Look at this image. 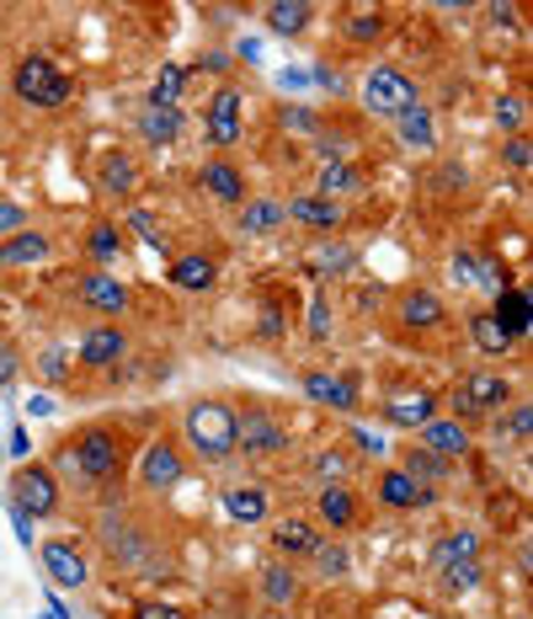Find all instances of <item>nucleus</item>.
Returning <instances> with one entry per match:
<instances>
[{
  "instance_id": "obj_48",
  "label": "nucleus",
  "mask_w": 533,
  "mask_h": 619,
  "mask_svg": "<svg viewBox=\"0 0 533 619\" xmlns=\"http://www.w3.org/2000/svg\"><path fill=\"white\" fill-rule=\"evenodd\" d=\"M529 422H533V411H529V406H512V417H506V428H512V433H518V438H529Z\"/></svg>"
},
{
  "instance_id": "obj_40",
  "label": "nucleus",
  "mask_w": 533,
  "mask_h": 619,
  "mask_svg": "<svg viewBox=\"0 0 533 619\" xmlns=\"http://www.w3.org/2000/svg\"><path fill=\"white\" fill-rule=\"evenodd\" d=\"M17 230H28V209H22V203H11V198H0V241H6V235H17Z\"/></svg>"
},
{
  "instance_id": "obj_38",
  "label": "nucleus",
  "mask_w": 533,
  "mask_h": 619,
  "mask_svg": "<svg viewBox=\"0 0 533 619\" xmlns=\"http://www.w3.org/2000/svg\"><path fill=\"white\" fill-rule=\"evenodd\" d=\"M438 571H443V588L448 592H470L474 583H480V560H448V566H438Z\"/></svg>"
},
{
  "instance_id": "obj_37",
  "label": "nucleus",
  "mask_w": 533,
  "mask_h": 619,
  "mask_svg": "<svg viewBox=\"0 0 533 619\" xmlns=\"http://www.w3.org/2000/svg\"><path fill=\"white\" fill-rule=\"evenodd\" d=\"M181 86H187V70H181V64H166L160 81H155V92H149V107H177Z\"/></svg>"
},
{
  "instance_id": "obj_8",
  "label": "nucleus",
  "mask_w": 533,
  "mask_h": 619,
  "mask_svg": "<svg viewBox=\"0 0 533 619\" xmlns=\"http://www.w3.org/2000/svg\"><path fill=\"white\" fill-rule=\"evenodd\" d=\"M181 475H187V460H181V449L171 438H155L145 449V460H139V481H145V492H171L181 486Z\"/></svg>"
},
{
  "instance_id": "obj_47",
  "label": "nucleus",
  "mask_w": 533,
  "mask_h": 619,
  "mask_svg": "<svg viewBox=\"0 0 533 619\" xmlns=\"http://www.w3.org/2000/svg\"><path fill=\"white\" fill-rule=\"evenodd\" d=\"M38 374H43V379H64V374H70V364H64V353H60V347L38 358Z\"/></svg>"
},
{
  "instance_id": "obj_14",
  "label": "nucleus",
  "mask_w": 533,
  "mask_h": 619,
  "mask_svg": "<svg viewBox=\"0 0 533 619\" xmlns=\"http://www.w3.org/2000/svg\"><path fill=\"white\" fill-rule=\"evenodd\" d=\"M421 449H432L438 460H464V454H470V428L432 417V422L421 428Z\"/></svg>"
},
{
  "instance_id": "obj_29",
  "label": "nucleus",
  "mask_w": 533,
  "mask_h": 619,
  "mask_svg": "<svg viewBox=\"0 0 533 619\" xmlns=\"http://www.w3.org/2000/svg\"><path fill=\"white\" fill-rule=\"evenodd\" d=\"M139 134H145L149 145H171L181 134V113L177 107H145L139 113Z\"/></svg>"
},
{
  "instance_id": "obj_41",
  "label": "nucleus",
  "mask_w": 533,
  "mask_h": 619,
  "mask_svg": "<svg viewBox=\"0 0 533 619\" xmlns=\"http://www.w3.org/2000/svg\"><path fill=\"white\" fill-rule=\"evenodd\" d=\"M17 374H22V347H17V342H0V390H6Z\"/></svg>"
},
{
  "instance_id": "obj_20",
  "label": "nucleus",
  "mask_w": 533,
  "mask_h": 619,
  "mask_svg": "<svg viewBox=\"0 0 533 619\" xmlns=\"http://www.w3.org/2000/svg\"><path fill=\"white\" fill-rule=\"evenodd\" d=\"M315 507H321V518H326L331 528H353L357 524V496L342 486V481H331L326 492L315 496Z\"/></svg>"
},
{
  "instance_id": "obj_10",
  "label": "nucleus",
  "mask_w": 533,
  "mask_h": 619,
  "mask_svg": "<svg viewBox=\"0 0 533 619\" xmlns=\"http://www.w3.org/2000/svg\"><path fill=\"white\" fill-rule=\"evenodd\" d=\"M43 571H49V583H60V588H81L91 577L86 556H81L70 539H49V545H43Z\"/></svg>"
},
{
  "instance_id": "obj_13",
  "label": "nucleus",
  "mask_w": 533,
  "mask_h": 619,
  "mask_svg": "<svg viewBox=\"0 0 533 619\" xmlns=\"http://www.w3.org/2000/svg\"><path fill=\"white\" fill-rule=\"evenodd\" d=\"M123 353H128V337H123L118 326H91L86 337H81V364L86 369H113Z\"/></svg>"
},
{
  "instance_id": "obj_34",
  "label": "nucleus",
  "mask_w": 533,
  "mask_h": 619,
  "mask_svg": "<svg viewBox=\"0 0 533 619\" xmlns=\"http://www.w3.org/2000/svg\"><path fill=\"white\" fill-rule=\"evenodd\" d=\"M400 470L411 475L416 486H427V481H443V475H448V460H438L432 449H411V454H406V464H400Z\"/></svg>"
},
{
  "instance_id": "obj_1",
  "label": "nucleus",
  "mask_w": 533,
  "mask_h": 619,
  "mask_svg": "<svg viewBox=\"0 0 533 619\" xmlns=\"http://www.w3.org/2000/svg\"><path fill=\"white\" fill-rule=\"evenodd\" d=\"M181 433H187V449L203 464H224L236 454V406L192 401L187 417H181Z\"/></svg>"
},
{
  "instance_id": "obj_4",
  "label": "nucleus",
  "mask_w": 533,
  "mask_h": 619,
  "mask_svg": "<svg viewBox=\"0 0 533 619\" xmlns=\"http://www.w3.org/2000/svg\"><path fill=\"white\" fill-rule=\"evenodd\" d=\"M363 107H368L374 118H400V113L421 107V96H416V81L406 70L379 64V70H368V81H363Z\"/></svg>"
},
{
  "instance_id": "obj_18",
  "label": "nucleus",
  "mask_w": 533,
  "mask_h": 619,
  "mask_svg": "<svg viewBox=\"0 0 533 619\" xmlns=\"http://www.w3.org/2000/svg\"><path fill=\"white\" fill-rule=\"evenodd\" d=\"M304 396L315 406H331V411H353L357 396L347 379H336V374H304Z\"/></svg>"
},
{
  "instance_id": "obj_52",
  "label": "nucleus",
  "mask_w": 533,
  "mask_h": 619,
  "mask_svg": "<svg viewBox=\"0 0 533 619\" xmlns=\"http://www.w3.org/2000/svg\"><path fill=\"white\" fill-rule=\"evenodd\" d=\"M11 518H17V539H22V545H32V518L22 513V507H11Z\"/></svg>"
},
{
  "instance_id": "obj_28",
  "label": "nucleus",
  "mask_w": 533,
  "mask_h": 619,
  "mask_svg": "<svg viewBox=\"0 0 533 619\" xmlns=\"http://www.w3.org/2000/svg\"><path fill=\"white\" fill-rule=\"evenodd\" d=\"M470 337L480 353H491V358H502L506 347H512V337H506V326L491 315V310H480V315H470Z\"/></svg>"
},
{
  "instance_id": "obj_26",
  "label": "nucleus",
  "mask_w": 533,
  "mask_h": 619,
  "mask_svg": "<svg viewBox=\"0 0 533 619\" xmlns=\"http://www.w3.org/2000/svg\"><path fill=\"white\" fill-rule=\"evenodd\" d=\"M213 279H219V267H213L208 256H177V262H171V283H177V288H187V294H203V288H213Z\"/></svg>"
},
{
  "instance_id": "obj_43",
  "label": "nucleus",
  "mask_w": 533,
  "mask_h": 619,
  "mask_svg": "<svg viewBox=\"0 0 533 619\" xmlns=\"http://www.w3.org/2000/svg\"><path fill=\"white\" fill-rule=\"evenodd\" d=\"M315 560H321L326 577H342V571H347V550H342V545H315Z\"/></svg>"
},
{
  "instance_id": "obj_3",
  "label": "nucleus",
  "mask_w": 533,
  "mask_h": 619,
  "mask_svg": "<svg viewBox=\"0 0 533 619\" xmlns=\"http://www.w3.org/2000/svg\"><path fill=\"white\" fill-rule=\"evenodd\" d=\"M17 96L28 102V107H43V113H54V107H64L70 102V75H64L54 60H43V54H28V60L17 64Z\"/></svg>"
},
{
  "instance_id": "obj_54",
  "label": "nucleus",
  "mask_w": 533,
  "mask_h": 619,
  "mask_svg": "<svg viewBox=\"0 0 533 619\" xmlns=\"http://www.w3.org/2000/svg\"><path fill=\"white\" fill-rule=\"evenodd\" d=\"M203 70H213V75H224V70H230V54H203Z\"/></svg>"
},
{
  "instance_id": "obj_27",
  "label": "nucleus",
  "mask_w": 533,
  "mask_h": 619,
  "mask_svg": "<svg viewBox=\"0 0 533 619\" xmlns=\"http://www.w3.org/2000/svg\"><path fill=\"white\" fill-rule=\"evenodd\" d=\"M315 17V6L310 0H278V6H266V28L278 32V38H294L304 32V22Z\"/></svg>"
},
{
  "instance_id": "obj_49",
  "label": "nucleus",
  "mask_w": 533,
  "mask_h": 619,
  "mask_svg": "<svg viewBox=\"0 0 533 619\" xmlns=\"http://www.w3.org/2000/svg\"><path fill=\"white\" fill-rule=\"evenodd\" d=\"M357 443H363V454H385V438H379V433H374V428H357Z\"/></svg>"
},
{
  "instance_id": "obj_25",
  "label": "nucleus",
  "mask_w": 533,
  "mask_h": 619,
  "mask_svg": "<svg viewBox=\"0 0 533 619\" xmlns=\"http://www.w3.org/2000/svg\"><path fill=\"white\" fill-rule=\"evenodd\" d=\"M96 182H102V192H134V187H139V166H134L123 150H107V155H102Z\"/></svg>"
},
{
  "instance_id": "obj_44",
  "label": "nucleus",
  "mask_w": 533,
  "mask_h": 619,
  "mask_svg": "<svg viewBox=\"0 0 533 619\" xmlns=\"http://www.w3.org/2000/svg\"><path fill=\"white\" fill-rule=\"evenodd\" d=\"M315 267L347 273V267H353V251H347V246H321V251H315Z\"/></svg>"
},
{
  "instance_id": "obj_51",
  "label": "nucleus",
  "mask_w": 533,
  "mask_h": 619,
  "mask_svg": "<svg viewBox=\"0 0 533 619\" xmlns=\"http://www.w3.org/2000/svg\"><path fill=\"white\" fill-rule=\"evenodd\" d=\"M310 81H315V86H326V92H342V75H336V70H326V64H321Z\"/></svg>"
},
{
  "instance_id": "obj_56",
  "label": "nucleus",
  "mask_w": 533,
  "mask_h": 619,
  "mask_svg": "<svg viewBox=\"0 0 533 619\" xmlns=\"http://www.w3.org/2000/svg\"><path fill=\"white\" fill-rule=\"evenodd\" d=\"M283 128H315V118L310 113H283Z\"/></svg>"
},
{
  "instance_id": "obj_17",
  "label": "nucleus",
  "mask_w": 533,
  "mask_h": 619,
  "mask_svg": "<svg viewBox=\"0 0 533 619\" xmlns=\"http://www.w3.org/2000/svg\"><path fill=\"white\" fill-rule=\"evenodd\" d=\"M32 262H49V235L17 230V235L0 241V267H32Z\"/></svg>"
},
{
  "instance_id": "obj_2",
  "label": "nucleus",
  "mask_w": 533,
  "mask_h": 619,
  "mask_svg": "<svg viewBox=\"0 0 533 619\" xmlns=\"http://www.w3.org/2000/svg\"><path fill=\"white\" fill-rule=\"evenodd\" d=\"M60 460L70 464L81 481L102 486V481H113L123 470V433H113V428H86V433H75L64 443Z\"/></svg>"
},
{
  "instance_id": "obj_55",
  "label": "nucleus",
  "mask_w": 533,
  "mask_h": 619,
  "mask_svg": "<svg viewBox=\"0 0 533 619\" xmlns=\"http://www.w3.org/2000/svg\"><path fill=\"white\" fill-rule=\"evenodd\" d=\"M11 454H17V460H28V433H22V428H11Z\"/></svg>"
},
{
  "instance_id": "obj_6",
  "label": "nucleus",
  "mask_w": 533,
  "mask_h": 619,
  "mask_svg": "<svg viewBox=\"0 0 533 619\" xmlns=\"http://www.w3.org/2000/svg\"><path fill=\"white\" fill-rule=\"evenodd\" d=\"M240 449L257 454V460L283 454V449H289V428H283L266 406H245V411H236V454Z\"/></svg>"
},
{
  "instance_id": "obj_21",
  "label": "nucleus",
  "mask_w": 533,
  "mask_h": 619,
  "mask_svg": "<svg viewBox=\"0 0 533 619\" xmlns=\"http://www.w3.org/2000/svg\"><path fill=\"white\" fill-rule=\"evenodd\" d=\"M432 396L427 390H416V396H395V401L385 406V422H395V428H427L432 422Z\"/></svg>"
},
{
  "instance_id": "obj_36",
  "label": "nucleus",
  "mask_w": 533,
  "mask_h": 619,
  "mask_svg": "<svg viewBox=\"0 0 533 619\" xmlns=\"http://www.w3.org/2000/svg\"><path fill=\"white\" fill-rule=\"evenodd\" d=\"M86 251L96 256V262H118V251H123V235H118V224H91V235H86Z\"/></svg>"
},
{
  "instance_id": "obj_24",
  "label": "nucleus",
  "mask_w": 533,
  "mask_h": 619,
  "mask_svg": "<svg viewBox=\"0 0 533 619\" xmlns=\"http://www.w3.org/2000/svg\"><path fill=\"white\" fill-rule=\"evenodd\" d=\"M289 214H283V203H272V198H251L245 209H240V230L245 235H272V230H283Z\"/></svg>"
},
{
  "instance_id": "obj_39",
  "label": "nucleus",
  "mask_w": 533,
  "mask_h": 619,
  "mask_svg": "<svg viewBox=\"0 0 533 619\" xmlns=\"http://www.w3.org/2000/svg\"><path fill=\"white\" fill-rule=\"evenodd\" d=\"M379 32H385V11H353L347 17V38L353 43H374Z\"/></svg>"
},
{
  "instance_id": "obj_35",
  "label": "nucleus",
  "mask_w": 533,
  "mask_h": 619,
  "mask_svg": "<svg viewBox=\"0 0 533 619\" xmlns=\"http://www.w3.org/2000/svg\"><path fill=\"white\" fill-rule=\"evenodd\" d=\"M474 550H480V539H474L470 528H453V534H443V539H438L432 560H438V566H448V560H470Z\"/></svg>"
},
{
  "instance_id": "obj_31",
  "label": "nucleus",
  "mask_w": 533,
  "mask_h": 619,
  "mask_svg": "<svg viewBox=\"0 0 533 619\" xmlns=\"http://www.w3.org/2000/svg\"><path fill=\"white\" fill-rule=\"evenodd\" d=\"M262 598L272 604V609H289L299 598V577L289 571V566H266L262 571Z\"/></svg>"
},
{
  "instance_id": "obj_22",
  "label": "nucleus",
  "mask_w": 533,
  "mask_h": 619,
  "mask_svg": "<svg viewBox=\"0 0 533 619\" xmlns=\"http://www.w3.org/2000/svg\"><path fill=\"white\" fill-rule=\"evenodd\" d=\"M491 315H497V321L506 326V337H512V342H518V337H523V332L533 326L529 294H518V288H502V294H497V310H491Z\"/></svg>"
},
{
  "instance_id": "obj_19",
  "label": "nucleus",
  "mask_w": 533,
  "mask_h": 619,
  "mask_svg": "<svg viewBox=\"0 0 533 619\" xmlns=\"http://www.w3.org/2000/svg\"><path fill=\"white\" fill-rule=\"evenodd\" d=\"M198 182H203L208 192L219 198V203H245V177H240V171L230 166V160H208V166H203V177H198Z\"/></svg>"
},
{
  "instance_id": "obj_11",
  "label": "nucleus",
  "mask_w": 533,
  "mask_h": 619,
  "mask_svg": "<svg viewBox=\"0 0 533 619\" xmlns=\"http://www.w3.org/2000/svg\"><path fill=\"white\" fill-rule=\"evenodd\" d=\"M208 139H213L219 150H230L240 139V92L236 86H219L213 102H208Z\"/></svg>"
},
{
  "instance_id": "obj_23",
  "label": "nucleus",
  "mask_w": 533,
  "mask_h": 619,
  "mask_svg": "<svg viewBox=\"0 0 533 619\" xmlns=\"http://www.w3.org/2000/svg\"><path fill=\"white\" fill-rule=\"evenodd\" d=\"M272 545H278L283 556H315L321 534H315V524H304V518H283V524L272 528Z\"/></svg>"
},
{
  "instance_id": "obj_53",
  "label": "nucleus",
  "mask_w": 533,
  "mask_h": 619,
  "mask_svg": "<svg viewBox=\"0 0 533 619\" xmlns=\"http://www.w3.org/2000/svg\"><path fill=\"white\" fill-rule=\"evenodd\" d=\"M315 470H321V475H342L347 464H342V454H321V460H315Z\"/></svg>"
},
{
  "instance_id": "obj_5",
  "label": "nucleus",
  "mask_w": 533,
  "mask_h": 619,
  "mask_svg": "<svg viewBox=\"0 0 533 619\" xmlns=\"http://www.w3.org/2000/svg\"><path fill=\"white\" fill-rule=\"evenodd\" d=\"M512 401V385H506L502 374H485L474 369L459 379V390H453V422L464 417V422H474V417H491L497 406Z\"/></svg>"
},
{
  "instance_id": "obj_50",
  "label": "nucleus",
  "mask_w": 533,
  "mask_h": 619,
  "mask_svg": "<svg viewBox=\"0 0 533 619\" xmlns=\"http://www.w3.org/2000/svg\"><path fill=\"white\" fill-rule=\"evenodd\" d=\"M134 230L145 235L149 246H166V235H155V219H149V214H134Z\"/></svg>"
},
{
  "instance_id": "obj_58",
  "label": "nucleus",
  "mask_w": 533,
  "mask_h": 619,
  "mask_svg": "<svg viewBox=\"0 0 533 619\" xmlns=\"http://www.w3.org/2000/svg\"><path fill=\"white\" fill-rule=\"evenodd\" d=\"M266 619H289V615H283V609H272V615H266Z\"/></svg>"
},
{
  "instance_id": "obj_33",
  "label": "nucleus",
  "mask_w": 533,
  "mask_h": 619,
  "mask_svg": "<svg viewBox=\"0 0 533 619\" xmlns=\"http://www.w3.org/2000/svg\"><path fill=\"white\" fill-rule=\"evenodd\" d=\"M357 187H363V171H357V166H342V160H326V171H321V187H315V192L336 203V192H357Z\"/></svg>"
},
{
  "instance_id": "obj_16",
  "label": "nucleus",
  "mask_w": 533,
  "mask_h": 619,
  "mask_svg": "<svg viewBox=\"0 0 533 619\" xmlns=\"http://www.w3.org/2000/svg\"><path fill=\"white\" fill-rule=\"evenodd\" d=\"M283 214L294 219V224H315V230H336L342 224V203H331L321 192H304L294 203H283Z\"/></svg>"
},
{
  "instance_id": "obj_30",
  "label": "nucleus",
  "mask_w": 533,
  "mask_h": 619,
  "mask_svg": "<svg viewBox=\"0 0 533 619\" xmlns=\"http://www.w3.org/2000/svg\"><path fill=\"white\" fill-rule=\"evenodd\" d=\"M224 507H230V518H240V524H262L266 492L262 486H230V492H224Z\"/></svg>"
},
{
  "instance_id": "obj_46",
  "label": "nucleus",
  "mask_w": 533,
  "mask_h": 619,
  "mask_svg": "<svg viewBox=\"0 0 533 619\" xmlns=\"http://www.w3.org/2000/svg\"><path fill=\"white\" fill-rule=\"evenodd\" d=\"M529 160H533L529 134H512V139H506V166H518V171H529Z\"/></svg>"
},
{
  "instance_id": "obj_9",
  "label": "nucleus",
  "mask_w": 533,
  "mask_h": 619,
  "mask_svg": "<svg viewBox=\"0 0 533 619\" xmlns=\"http://www.w3.org/2000/svg\"><path fill=\"white\" fill-rule=\"evenodd\" d=\"M75 294H81V305L96 310V315H123L128 310V283L113 279V273H86V279L75 283Z\"/></svg>"
},
{
  "instance_id": "obj_12",
  "label": "nucleus",
  "mask_w": 533,
  "mask_h": 619,
  "mask_svg": "<svg viewBox=\"0 0 533 619\" xmlns=\"http://www.w3.org/2000/svg\"><path fill=\"white\" fill-rule=\"evenodd\" d=\"M374 496H379L385 507H395V513H411V507H427V502H432V492L416 486L406 470H385V475L374 481Z\"/></svg>"
},
{
  "instance_id": "obj_7",
  "label": "nucleus",
  "mask_w": 533,
  "mask_h": 619,
  "mask_svg": "<svg viewBox=\"0 0 533 619\" xmlns=\"http://www.w3.org/2000/svg\"><path fill=\"white\" fill-rule=\"evenodd\" d=\"M11 507H22L28 518L60 513V481H54V470L49 464H22L11 475Z\"/></svg>"
},
{
  "instance_id": "obj_42",
  "label": "nucleus",
  "mask_w": 533,
  "mask_h": 619,
  "mask_svg": "<svg viewBox=\"0 0 533 619\" xmlns=\"http://www.w3.org/2000/svg\"><path fill=\"white\" fill-rule=\"evenodd\" d=\"M497 124L512 128V134H523V96H502V102H497Z\"/></svg>"
},
{
  "instance_id": "obj_15",
  "label": "nucleus",
  "mask_w": 533,
  "mask_h": 619,
  "mask_svg": "<svg viewBox=\"0 0 533 619\" xmlns=\"http://www.w3.org/2000/svg\"><path fill=\"white\" fill-rule=\"evenodd\" d=\"M448 310L438 294H427V288H411V294H400V326H411V332H432V326H443Z\"/></svg>"
},
{
  "instance_id": "obj_45",
  "label": "nucleus",
  "mask_w": 533,
  "mask_h": 619,
  "mask_svg": "<svg viewBox=\"0 0 533 619\" xmlns=\"http://www.w3.org/2000/svg\"><path fill=\"white\" fill-rule=\"evenodd\" d=\"M310 337L315 342H326L331 337V305L315 294V305H310Z\"/></svg>"
},
{
  "instance_id": "obj_57",
  "label": "nucleus",
  "mask_w": 533,
  "mask_h": 619,
  "mask_svg": "<svg viewBox=\"0 0 533 619\" xmlns=\"http://www.w3.org/2000/svg\"><path fill=\"white\" fill-rule=\"evenodd\" d=\"M139 619H187V615H181V609H145Z\"/></svg>"
},
{
  "instance_id": "obj_32",
  "label": "nucleus",
  "mask_w": 533,
  "mask_h": 619,
  "mask_svg": "<svg viewBox=\"0 0 533 619\" xmlns=\"http://www.w3.org/2000/svg\"><path fill=\"white\" fill-rule=\"evenodd\" d=\"M395 128H400V139H406V145H416V150H432V145H438V134H432V118H427V107H411V113H400V118H395Z\"/></svg>"
}]
</instances>
